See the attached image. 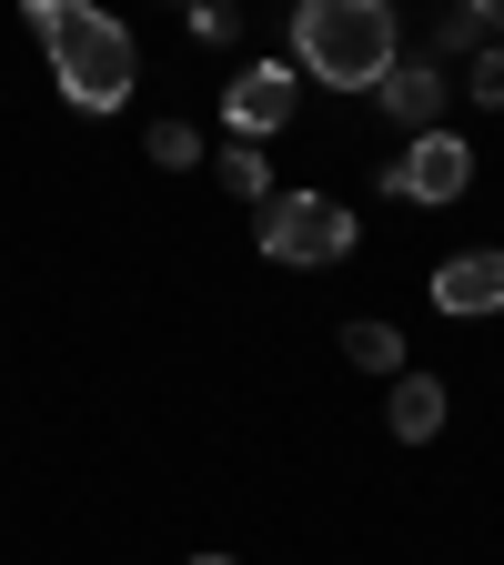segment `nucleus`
<instances>
[{"label":"nucleus","instance_id":"nucleus-9","mask_svg":"<svg viewBox=\"0 0 504 565\" xmlns=\"http://www.w3.org/2000/svg\"><path fill=\"white\" fill-rule=\"evenodd\" d=\"M343 364H353V374H384V384H394V374H414V364H404V333H394V323H374V313H364V323H343Z\"/></svg>","mask_w":504,"mask_h":565},{"label":"nucleus","instance_id":"nucleus-13","mask_svg":"<svg viewBox=\"0 0 504 565\" xmlns=\"http://www.w3.org/2000/svg\"><path fill=\"white\" fill-rule=\"evenodd\" d=\"M152 162H162V172L202 162V131H192V121H152Z\"/></svg>","mask_w":504,"mask_h":565},{"label":"nucleus","instance_id":"nucleus-8","mask_svg":"<svg viewBox=\"0 0 504 565\" xmlns=\"http://www.w3.org/2000/svg\"><path fill=\"white\" fill-rule=\"evenodd\" d=\"M384 424H394V445H435V435H444V384H435V374H394Z\"/></svg>","mask_w":504,"mask_h":565},{"label":"nucleus","instance_id":"nucleus-6","mask_svg":"<svg viewBox=\"0 0 504 565\" xmlns=\"http://www.w3.org/2000/svg\"><path fill=\"white\" fill-rule=\"evenodd\" d=\"M435 313H454V323L504 313V253H494V243H474V253L435 263Z\"/></svg>","mask_w":504,"mask_h":565},{"label":"nucleus","instance_id":"nucleus-4","mask_svg":"<svg viewBox=\"0 0 504 565\" xmlns=\"http://www.w3.org/2000/svg\"><path fill=\"white\" fill-rule=\"evenodd\" d=\"M293 102H303V71H293V61H243L233 82H223V121H233V141H272L282 121H293Z\"/></svg>","mask_w":504,"mask_h":565},{"label":"nucleus","instance_id":"nucleus-3","mask_svg":"<svg viewBox=\"0 0 504 565\" xmlns=\"http://www.w3.org/2000/svg\"><path fill=\"white\" fill-rule=\"evenodd\" d=\"M262 253L272 263H343L353 253V202H333V192H272L262 202Z\"/></svg>","mask_w":504,"mask_h":565},{"label":"nucleus","instance_id":"nucleus-11","mask_svg":"<svg viewBox=\"0 0 504 565\" xmlns=\"http://www.w3.org/2000/svg\"><path fill=\"white\" fill-rule=\"evenodd\" d=\"M484 41H494V0H464L435 21V51H484Z\"/></svg>","mask_w":504,"mask_h":565},{"label":"nucleus","instance_id":"nucleus-2","mask_svg":"<svg viewBox=\"0 0 504 565\" xmlns=\"http://www.w3.org/2000/svg\"><path fill=\"white\" fill-rule=\"evenodd\" d=\"M293 71L323 82V92H384L394 11H384V0H303V11H293Z\"/></svg>","mask_w":504,"mask_h":565},{"label":"nucleus","instance_id":"nucleus-14","mask_svg":"<svg viewBox=\"0 0 504 565\" xmlns=\"http://www.w3.org/2000/svg\"><path fill=\"white\" fill-rule=\"evenodd\" d=\"M192 565H233V555H192Z\"/></svg>","mask_w":504,"mask_h":565},{"label":"nucleus","instance_id":"nucleus-10","mask_svg":"<svg viewBox=\"0 0 504 565\" xmlns=\"http://www.w3.org/2000/svg\"><path fill=\"white\" fill-rule=\"evenodd\" d=\"M212 182H223L233 202H272V162H262V141H223V152H212Z\"/></svg>","mask_w":504,"mask_h":565},{"label":"nucleus","instance_id":"nucleus-1","mask_svg":"<svg viewBox=\"0 0 504 565\" xmlns=\"http://www.w3.org/2000/svg\"><path fill=\"white\" fill-rule=\"evenodd\" d=\"M31 31L61 71V102L71 111H121L131 82H141V51L111 11H92V0H31Z\"/></svg>","mask_w":504,"mask_h":565},{"label":"nucleus","instance_id":"nucleus-5","mask_svg":"<svg viewBox=\"0 0 504 565\" xmlns=\"http://www.w3.org/2000/svg\"><path fill=\"white\" fill-rule=\"evenodd\" d=\"M384 192L394 202H464L474 192V152H464L454 131H414L404 162H384Z\"/></svg>","mask_w":504,"mask_h":565},{"label":"nucleus","instance_id":"nucleus-7","mask_svg":"<svg viewBox=\"0 0 504 565\" xmlns=\"http://www.w3.org/2000/svg\"><path fill=\"white\" fill-rule=\"evenodd\" d=\"M444 92H454V82H444L435 61H394L374 102H384V111H394L404 131H444Z\"/></svg>","mask_w":504,"mask_h":565},{"label":"nucleus","instance_id":"nucleus-12","mask_svg":"<svg viewBox=\"0 0 504 565\" xmlns=\"http://www.w3.org/2000/svg\"><path fill=\"white\" fill-rule=\"evenodd\" d=\"M464 92H474L484 111H504V41H484V51L464 61Z\"/></svg>","mask_w":504,"mask_h":565}]
</instances>
